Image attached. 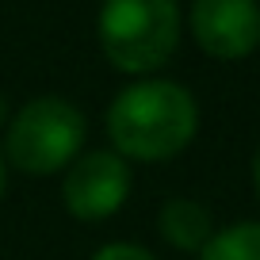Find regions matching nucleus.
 <instances>
[{"label":"nucleus","instance_id":"1a4fd4ad","mask_svg":"<svg viewBox=\"0 0 260 260\" xmlns=\"http://www.w3.org/2000/svg\"><path fill=\"white\" fill-rule=\"evenodd\" d=\"M252 187H256V199H260V149L252 157Z\"/></svg>","mask_w":260,"mask_h":260},{"label":"nucleus","instance_id":"f03ea898","mask_svg":"<svg viewBox=\"0 0 260 260\" xmlns=\"http://www.w3.org/2000/svg\"><path fill=\"white\" fill-rule=\"evenodd\" d=\"M100 46L119 73L142 77L161 69L180 42L176 0H104L100 8Z\"/></svg>","mask_w":260,"mask_h":260},{"label":"nucleus","instance_id":"9d476101","mask_svg":"<svg viewBox=\"0 0 260 260\" xmlns=\"http://www.w3.org/2000/svg\"><path fill=\"white\" fill-rule=\"evenodd\" d=\"M8 122V100H4V92H0V126Z\"/></svg>","mask_w":260,"mask_h":260},{"label":"nucleus","instance_id":"7ed1b4c3","mask_svg":"<svg viewBox=\"0 0 260 260\" xmlns=\"http://www.w3.org/2000/svg\"><path fill=\"white\" fill-rule=\"evenodd\" d=\"M84 146V115L61 96H39L8 119L4 161L27 176H50L81 157Z\"/></svg>","mask_w":260,"mask_h":260},{"label":"nucleus","instance_id":"20e7f679","mask_svg":"<svg viewBox=\"0 0 260 260\" xmlns=\"http://www.w3.org/2000/svg\"><path fill=\"white\" fill-rule=\"evenodd\" d=\"M130 195V165L115 149L81 153L61 180V203L81 222H104L126 203Z\"/></svg>","mask_w":260,"mask_h":260},{"label":"nucleus","instance_id":"f257e3e1","mask_svg":"<svg viewBox=\"0 0 260 260\" xmlns=\"http://www.w3.org/2000/svg\"><path fill=\"white\" fill-rule=\"evenodd\" d=\"M199 126L195 96L176 81H134L107 107V138L122 161H169Z\"/></svg>","mask_w":260,"mask_h":260},{"label":"nucleus","instance_id":"39448f33","mask_svg":"<svg viewBox=\"0 0 260 260\" xmlns=\"http://www.w3.org/2000/svg\"><path fill=\"white\" fill-rule=\"evenodd\" d=\"M187 27L211 57L241 61L260 46V4L256 0H191Z\"/></svg>","mask_w":260,"mask_h":260},{"label":"nucleus","instance_id":"9b49d317","mask_svg":"<svg viewBox=\"0 0 260 260\" xmlns=\"http://www.w3.org/2000/svg\"><path fill=\"white\" fill-rule=\"evenodd\" d=\"M0 199H4V153H0Z\"/></svg>","mask_w":260,"mask_h":260},{"label":"nucleus","instance_id":"0eeeda50","mask_svg":"<svg viewBox=\"0 0 260 260\" xmlns=\"http://www.w3.org/2000/svg\"><path fill=\"white\" fill-rule=\"evenodd\" d=\"M199 260H260V222H237L218 230L199 249Z\"/></svg>","mask_w":260,"mask_h":260},{"label":"nucleus","instance_id":"423d86ee","mask_svg":"<svg viewBox=\"0 0 260 260\" xmlns=\"http://www.w3.org/2000/svg\"><path fill=\"white\" fill-rule=\"evenodd\" d=\"M157 230H161V237L169 245H176L180 252H199L214 237L211 214H207L203 203H195V199H169V203L161 207Z\"/></svg>","mask_w":260,"mask_h":260},{"label":"nucleus","instance_id":"6e6552de","mask_svg":"<svg viewBox=\"0 0 260 260\" xmlns=\"http://www.w3.org/2000/svg\"><path fill=\"white\" fill-rule=\"evenodd\" d=\"M92 260H157L149 249H142V245H130V241H115V245H104V249H96V256Z\"/></svg>","mask_w":260,"mask_h":260}]
</instances>
